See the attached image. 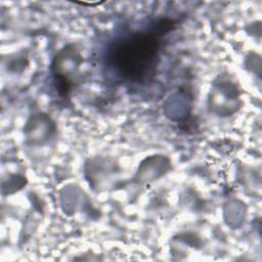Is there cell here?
<instances>
[{
  "label": "cell",
  "instance_id": "cell-1",
  "mask_svg": "<svg viewBox=\"0 0 262 262\" xmlns=\"http://www.w3.org/2000/svg\"><path fill=\"white\" fill-rule=\"evenodd\" d=\"M160 44L156 35L137 33L121 41L112 53L117 71L134 82L147 80L155 74L159 59Z\"/></svg>",
  "mask_w": 262,
  "mask_h": 262
}]
</instances>
